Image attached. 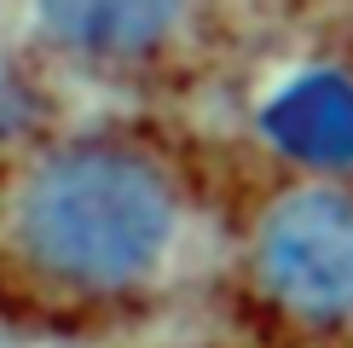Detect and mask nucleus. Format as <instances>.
Instances as JSON below:
<instances>
[{
  "instance_id": "5",
  "label": "nucleus",
  "mask_w": 353,
  "mask_h": 348,
  "mask_svg": "<svg viewBox=\"0 0 353 348\" xmlns=\"http://www.w3.org/2000/svg\"><path fill=\"white\" fill-rule=\"evenodd\" d=\"M23 116H29V93L6 76V70H0V134H12V128H18Z\"/></svg>"
},
{
  "instance_id": "4",
  "label": "nucleus",
  "mask_w": 353,
  "mask_h": 348,
  "mask_svg": "<svg viewBox=\"0 0 353 348\" xmlns=\"http://www.w3.org/2000/svg\"><path fill=\"white\" fill-rule=\"evenodd\" d=\"M58 41L87 52H139L174 29V6H47L41 12Z\"/></svg>"
},
{
  "instance_id": "1",
  "label": "nucleus",
  "mask_w": 353,
  "mask_h": 348,
  "mask_svg": "<svg viewBox=\"0 0 353 348\" xmlns=\"http://www.w3.org/2000/svg\"><path fill=\"white\" fill-rule=\"evenodd\" d=\"M174 197L145 157L76 145L47 157L18 192V244L76 284H128L168 250Z\"/></svg>"
},
{
  "instance_id": "3",
  "label": "nucleus",
  "mask_w": 353,
  "mask_h": 348,
  "mask_svg": "<svg viewBox=\"0 0 353 348\" xmlns=\"http://www.w3.org/2000/svg\"><path fill=\"white\" fill-rule=\"evenodd\" d=\"M261 128L272 145L313 168H353V81L336 70H313L261 110Z\"/></svg>"
},
{
  "instance_id": "2",
  "label": "nucleus",
  "mask_w": 353,
  "mask_h": 348,
  "mask_svg": "<svg viewBox=\"0 0 353 348\" xmlns=\"http://www.w3.org/2000/svg\"><path fill=\"white\" fill-rule=\"evenodd\" d=\"M261 279L296 313L336 319L353 308V203L296 192L261 226Z\"/></svg>"
}]
</instances>
